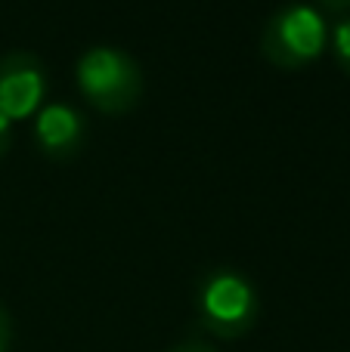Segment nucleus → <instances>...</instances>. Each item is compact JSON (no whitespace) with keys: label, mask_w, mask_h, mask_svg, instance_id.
<instances>
[{"label":"nucleus","mask_w":350,"mask_h":352,"mask_svg":"<svg viewBox=\"0 0 350 352\" xmlns=\"http://www.w3.org/2000/svg\"><path fill=\"white\" fill-rule=\"evenodd\" d=\"M50 87L47 65L31 50H6L0 56V111L12 121L34 115Z\"/></svg>","instance_id":"obj_4"},{"label":"nucleus","mask_w":350,"mask_h":352,"mask_svg":"<svg viewBox=\"0 0 350 352\" xmlns=\"http://www.w3.org/2000/svg\"><path fill=\"white\" fill-rule=\"evenodd\" d=\"M74 80L87 102L109 115L134 109L146 87L140 62L115 43H90L74 62Z\"/></svg>","instance_id":"obj_2"},{"label":"nucleus","mask_w":350,"mask_h":352,"mask_svg":"<svg viewBox=\"0 0 350 352\" xmlns=\"http://www.w3.org/2000/svg\"><path fill=\"white\" fill-rule=\"evenodd\" d=\"M12 346V318H10V309L0 303V352H10Z\"/></svg>","instance_id":"obj_7"},{"label":"nucleus","mask_w":350,"mask_h":352,"mask_svg":"<svg viewBox=\"0 0 350 352\" xmlns=\"http://www.w3.org/2000/svg\"><path fill=\"white\" fill-rule=\"evenodd\" d=\"M320 3L332 12H350V0H320Z\"/></svg>","instance_id":"obj_10"},{"label":"nucleus","mask_w":350,"mask_h":352,"mask_svg":"<svg viewBox=\"0 0 350 352\" xmlns=\"http://www.w3.org/2000/svg\"><path fill=\"white\" fill-rule=\"evenodd\" d=\"M87 140V121L68 99H47L34 111V142L47 158H72Z\"/></svg>","instance_id":"obj_5"},{"label":"nucleus","mask_w":350,"mask_h":352,"mask_svg":"<svg viewBox=\"0 0 350 352\" xmlns=\"http://www.w3.org/2000/svg\"><path fill=\"white\" fill-rule=\"evenodd\" d=\"M196 318L208 334L220 340H239L254 328L260 297L254 281L236 266H211L198 275L192 294Z\"/></svg>","instance_id":"obj_1"},{"label":"nucleus","mask_w":350,"mask_h":352,"mask_svg":"<svg viewBox=\"0 0 350 352\" xmlns=\"http://www.w3.org/2000/svg\"><path fill=\"white\" fill-rule=\"evenodd\" d=\"M329 43V22L310 0H285L260 28V53L279 68H301L320 59Z\"/></svg>","instance_id":"obj_3"},{"label":"nucleus","mask_w":350,"mask_h":352,"mask_svg":"<svg viewBox=\"0 0 350 352\" xmlns=\"http://www.w3.org/2000/svg\"><path fill=\"white\" fill-rule=\"evenodd\" d=\"M12 118H6L3 111H0V158H3L6 152H10V142H12Z\"/></svg>","instance_id":"obj_9"},{"label":"nucleus","mask_w":350,"mask_h":352,"mask_svg":"<svg viewBox=\"0 0 350 352\" xmlns=\"http://www.w3.org/2000/svg\"><path fill=\"white\" fill-rule=\"evenodd\" d=\"M329 47H332V56H335V62H338V68L344 74H350V12H344V16L329 28Z\"/></svg>","instance_id":"obj_6"},{"label":"nucleus","mask_w":350,"mask_h":352,"mask_svg":"<svg viewBox=\"0 0 350 352\" xmlns=\"http://www.w3.org/2000/svg\"><path fill=\"white\" fill-rule=\"evenodd\" d=\"M167 352H217V349L211 346L208 340H202V337H186V340L174 343Z\"/></svg>","instance_id":"obj_8"}]
</instances>
